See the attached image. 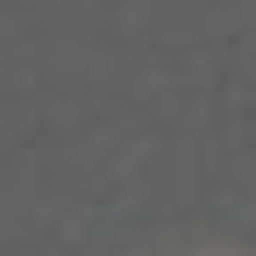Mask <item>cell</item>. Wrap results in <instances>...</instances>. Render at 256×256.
<instances>
[]
</instances>
